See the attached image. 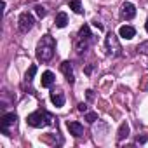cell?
Returning a JSON list of instances; mask_svg holds the SVG:
<instances>
[{
	"instance_id": "4",
	"label": "cell",
	"mask_w": 148,
	"mask_h": 148,
	"mask_svg": "<svg viewBox=\"0 0 148 148\" xmlns=\"http://www.w3.org/2000/svg\"><path fill=\"white\" fill-rule=\"evenodd\" d=\"M105 47H106V52L113 58H119L122 56V47L119 44V38L113 32H108L106 37H105Z\"/></svg>"
},
{
	"instance_id": "14",
	"label": "cell",
	"mask_w": 148,
	"mask_h": 148,
	"mask_svg": "<svg viewBox=\"0 0 148 148\" xmlns=\"http://www.w3.org/2000/svg\"><path fill=\"white\" fill-rule=\"evenodd\" d=\"M54 23H56V26H58V28H64V26H66V23H68V16H66V12H58V14H56Z\"/></svg>"
},
{
	"instance_id": "22",
	"label": "cell",
	"mask_w": 148,
	"mask_h": 148,
	"mask_svg": "<svg viewBox=\"0 0 148 148\" xmlns=\"http://www.w3.org/2000/svg\"><path fill=\"white\" fill-rule=\"evenodd\" d=\"M91 71H92V66H91V64H89V66H87V68H86V73H87V75H91Z\"/></svg>"
},
{
	"instance_id": "7",
	"label": "cell",
	"mask_w": 148,
	"mask_h": 148,
	"mask_svg": "<svg viewBox=\"0 0 148 148\" xmlns=\"http://www.w3.org/2000/svg\"><path fill=\"white\" fill-rule=\"evenodd\" d=\"M136 16V7L131 2H124L120 7V18L122 19H132Z\"/></svg>"
},
{
	"instance_id": "6",
	"label": "cell",
	"mask_w": 148,
	"mask_h": 148,
	"mask_svg": "<svg viewBox=\"0 0 148 148\" xmlns=\"http://www.w3.org/2000/svg\"><path fill=\"white\" fill-rule=\"evenodd\" d=\"M33 25H35V18L28 12V11H25V12H21V16H19V23H18V26H19V32H23V33H28L32 28H33Z\"/></svg>"
},
{
	"instance_id": "21",
	"label": "cell",
	"mask_w": 148,
	"mask_h": 148,
	"mask_svg": "<svg viewBox=\"0 0 148 148\" xmlns=\"http://www.w3.org/2000/svg\"><path fill=\"white\" fill-rule=\"evenodd\" d=\"M92 25H94V26H96L98 30H103V25H101V23H99L98 19H96V21H92Z\"/></svg>"
},
{
	"instance_id": "23",
	"label": "cell",
	"mask_w": 148,
	"mask_h": 148,
	"mask_svg": "<svg viewBox=\"0 0 148 148\" xmlns=\"http://www.w3.org/2000/svg\"><path fill=\"white\" fill-rule=\"evenodd\" d=\"M87 98H89V99H92V98H94V94H92V91H91V89L87 91Z\"/></svg>"
},
{
	"instance_id": "1",
	"label": "cell",
	"mask_w": 148,
	"mask_h": 148,
	"mask_svg": "<svg viewBox=\"0 0 148 148\" xmlns=\"http://www.w3.org/2000/svg\"><path fill=\"white\" fill-rule=\"evenodd\" d=\"M54 51H56V40L54 37L51 35H44L38 44H37V49H35V56H37V61L38 63H49L54 56Z\"/></svg>"
},
{
	"instance_id": "12",
	"label": "cell",
	"mask_w": 148,
	"mask_h": 148,
	"mask_svg": "<svg viewBox=\"0 0 148 148\" xmlns=\"http://www.w3.org/2000/svg\"><path fill=\"white\" fill-rule=\"evenodd\" d=\"M54 80H56V77H54V73L52 71H44L42 73V87H51L52 84H54Z\"/></svg>"
},
{
	"instance_id": "16",
	"label": "cell",
	"mask_w": 148,
	"mask_h": 148,
	"mask_svg": "<svg viewBox=\"0 0 148 148\" xmlns=\"http://www.w3.org/2000/svg\"><path fill=\"white\" fill-rule=\"evenodd\" d=\"M35 73H37V66L32 64V66L28 68V71H26V75H25V82L32 84V80H33V77H35Z\"/></svg>"
},
{
	"instance_id": "17",
	"label": "cell",
	"mask_w": 148,
	"mask_h": 148,
	"mask_svg": "<svg viewBox=\"0 0 148 148\" xmlns=\"http://www.w3.org/2000/svg\"><path fill=\"white\" fill-rule=\"evenodd\" d=\"M86 120H87L89 124H94V122L98 120V113H94V112H86Z\"/></svg>"
},
{
	"instance_id": "15",
	"label": "cell",
	"mask_w": 148,
	"mask_h": 148,
	"mask_svg": "<svg viewBox=\"0 0 148 148\" xmlns=\"http://www.w3.org/2000/svg\"><path fill=\"white\" fill-rule=\"evenodd\" d=\"M68 7H70L73 12H75V14H82V12H84L80 0H70V2H68Z\"/></svg>"
},
{
	"instance_id": "24",
	"label": "cell",
	"mask_w": 148,
	"mask_h": 148,
	"mask_svg": "<svg viewBox=\"0 0 148 148\" xmlns=\"http://www.w3.org/2000/svg\"><path fill=\"white\" fill-rule=\"evenodd\" d=\"M136 141H138V143H145V141H146V138H138Z\"/></svg>"
},
{
	"instance_id": "9",
	"label": "cell",
	"mask_w": 148,
	"mask_h": 148,
	"mask_svg": "<svg viewBox=\"0 0 148 148\" xmlns=\"http://www.w3.org/2000/svg\"><path fill=\"white\" fill-rule=\"evenodd\" d=\"M61 71L64 73L68 84H73V82H75V73H73V66H71L70 61H63V63H61Z\"/></svg>"
},
{
	"instance_id": "11",
	"label": "cell",
	"mask_w": 148,
	"mask_h": 148,
	"mask_svg": "<svg viewBox=\"0 0 148 148\" xmlns=\"http://www.w3.org/2000/svg\"><path fill=\"white\" fill-rule=\"evenodd\" d=\"M51 101H52V105L56 108H61L64 105V94L61 91H52L51 92Z\"/></svg>"
},
{
	"instance_id": "3",
	"label": "cell",
	"mask_w": 148,
	"mask_h": 148,
	"mask_svg": "<svg viewBox=\"0 0 148 148\" xmlns=\"http://www.w3.org/2000/svg\"><path fill=\"white\" fill-rule=\"evenodd\" d=\"M91 44H92L91 28H89V25H84V26H80V30H79V33L75 37V51H77V54H84L89 49Z\"/></svg>"
},
{
	"instance_id": "20",
	"label": "cell",
	"mask_w": 148,
	"mask_h": 148,
	"mask_svg": "<svg viewBox=\"0 0 148 148\" xmlns=\"http://www.w3.org/2000/svg\"><path fill=\"white\" fill-rule=\"evenodd\" d=\"M77 106H79V110H80V112H84V113L87 112V105H86V103H79Z\"/></svg>"
},
{
	"instance_id": "25",
	"label": "cell",
	"mask_w": 148,
	"mask_h": 148,
	"mask_svg": "<svg viewBox=\"0 0 148 148\" xmlns=\"http://www.w3.org/2000/svg\"><path fill=\"white\" fill-rule=\"evenodd\" d=\"M145 28H146V32H148V18H146V23H145Z\"/></svg>"
},
{
	"instance_id": "18",
	"label": "cell",
	"mask_w": 148,
	"mask_h": 148,
	"mask_svg": "<svg viewBox=\"0 0 148 148\" xmlns=\"http://www.w3.org/2000/svg\"><path fill=\"white\" fill-rule=\"evenodd\" d=\"M35 12H37V16H38V18H45L47 9H45L44 5H35Z\"/></svg>"
},
{
	"instance_id": "8",
	"label": "cell",
	"mask_w": 148,
	"mask_h": 148,
	"mask_svg": "<svg viewBox=\"0 0 148 148\" xmlns=\"http://www.w3.org/2000/svg\"><path fill=\"white\" fill-rule=\"evenodd\" d=\"M66 127H68V131H70V134L73 136V138H80L82 134H84V125L80 124V122H66Z\"/></svg>"
},
{
	"instance_id": "10",
	"label": "cell",
	"mask_w": 148,
	"mask_h": 148,
	"mask_svg": "<svg viewBox=\"0 0 148 148\" xmlns=\"http://www.w3.org/2000/svg\"><path fill=\"white\" fill-rule=\"evenodd\" d=\"M119 35H120L122 38H125V40H131V38H134L136 30H134L132 26H129V25H124V26L119 28Z\"/></svg>"
},
{
	"instance_id": "2",
	"label": "cell",
	"mask_w": 148,
	"mask_h": 148,
	"mask_svg": "<svg viewBox=\"0 0 148 148\" xmlns=\"http://www.w3.org/2000/svg\"><path fill=\"white\" fill-rule=\"evenodd\" d=\"M26 124L32 125V127H47V125H52L54 124V117L47 112V110H37L33 113H30L26 117Z\"/></svg>"
},
{
	"instance_id": "13",
	"label": "cell",
	"mask_w": 148,
	"mask_h": 148,
	"mask_svg": "<svg viewBox=\"0 0 148 148\" xmlns=\"http://www.w3.org/2000/svg\"><path fill=\"white\" fill-rule=\"evenodd\" d=\"M127 136H129V124H127V122H122L120 127H119V131H117V139L122 141V139L127 138Z\"/></svg>"
},
{
	"instance_id": "5",
	"label": "cell",
	"mask_w": 148,
	"mask_h": 148,
	"mask_svg": "<svg viewBox=\"0 0 148 148\" xmlns=\"http://www.w3.org/2000/svg\"><path fill=\"white\" fill-rule=\"evenodd\" d=\"M16 122H18V115H16L14 112H11V113H4L2 119H0V131H2L5 136H11L9 129H11L12 125H16Z\"/></svg>"
},
{
	"instance_id": "19",
	"label": "cell",
	"mask_w": 148,
	"mask_h": 148,
	"mask_svg": "<svg viewBox=\"0 0 148 148\" xmlns=\"http://www.w3.org/2000/svg\"><path fill=\"white\" fill-rule=\"evenodd\" d=\"M138 51H139V52H146V54H148V42H145V44L138 45Z\"/></svg>"
}]
</instances>
